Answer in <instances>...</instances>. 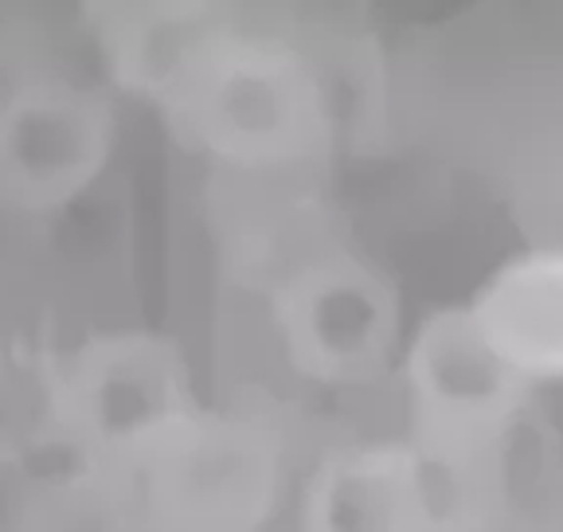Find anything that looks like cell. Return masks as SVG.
<instances>
[{"label": "cell", "instance_id": "8992f818", "mask_svg": "<svg viewBox=\"0 0 563 532\" xmlns=\"http://www.w3.org/2000/svg\"><path fill=\"white\" fill-rule=\"evenodd\" d=\"M114 102L70 75L35 71L0 95V208L52 215L75 204L114 153Z\"/></svg>", "mask_w": 563, "mask_h": 532}, {"label": "cell", "instance_id": "ba28073f", "mask_svg": "<svg viewBox=\"0 0 563 532\" xmlns=\"http://www.w3.org/2000/svg\"><path fill=\"white\" fill-rule=\"evenodd\" d=\"M466 310L493 353L532 388L563 380V247L501 263Z\"/></svg>", "mask_w": 563, "mask_h": 532}, {"label": "cell", "instance_id": "52a82bcc", "mask_svg": "<svg viewBox=\"0 0 563 532\" xmlns=\"http://www.w3.org/2000/svg\"><path fill=\"white\" fill-rule=\"evenodd\" d=\"M462 489L407 439L321 454L301 481V532H462Z\"/></svg>", "mask_w": 563, "mask_h": 532}, {"label": "cell", "instance_id": "30bf717a", "mask_svg": "<svg viewBox=\"0 0 563 532\" xmlns=\"http://www.w3.org/2000/svg\"><path fill=\"white\" fill-rule=\"evenodd\" d=\"M20 532H150L122 474L63 458L44 478L27 481Z\"/></svg>", "mask_w": 563, "mask_h": 532}, {"label": "cell", "instance_id": "277c9868", "mask_svg": "<svg viewBox=\"0 0 563 532\" xmlns=\"http://www.w3.org/2000/svg\"><path fill=\"white\" fill-rule=\"evenodd\" d=\"M271 321L286 364L321 388L372 384L399 348L396 290L352 251H321L278 270Z\"/></svg>", "mask_w": 563, "mask_h": 532}, {"label": "cell", "instance_id": "9c48e42d", "mask_svg": "<svg viewBox=\"0 0 563 532\" xmlns=\"http://www.w3.org/2000/svg\"><path fill=\"white\" fill-rule=\"evenodd\" d=\"M44 454L67 458L63 353L32 337H0V466Z\"/></svg>", "mask_w": 563, "mask_h": 532}, {"label": "cell", "instance_id": "3957f363", "mask_svg": "<svg viewBox=\"0 0 563 532\" xmlns=\"http://www.w3.org/2000/svg\"><path fill=\"white\" fill-rule=\"evenodd\" d=\"M532 384L493 353L466 306H446L415 329L404 353L407 443L466 481L505 446Z\"/></svg>", "mask_w": 563, "mask_h": 532}, {"label": "cell", "instance_id": "6da1fadb", "mask_svg": "<svg viewBox=\"0 0 563 532\" xmlns=\"http://www.w3.org/2000/svg\"><path fill=\"white\" fill-rule=\"evenodd\" d=\"M180 142L246 173L309 160L329 145L317 67L294 44L243 36L211 16L153 98Z\"/></svg>", "mask_w": 563, "mask_h": 532}, {"label": "cell", "instance_id": "8fae6325", "mask_svg": "<svg viewBox=\"0 0 563 532\" xmlns=\"http://www.w3.org/2000/svg\"><path fill=\"white\" fill-rule=\"evenodd\" d=\"M477 532H537V529H525V524H493V529H477Z\"/></svg>", "mask_w": 563, "mask_h": 532}, {"label": "cell", "instance_id": "5b68a950", "mask_svg": "<svg viewBox=\"0 0 563 532\" xmlns=\"http://www.w3.org/2000/svg\"><path fill=\"white\" fill-rule=\"evenodd\" d=\"M196 408L188 364L157 333H98L63 353L67 458L122 470L141 446Z\"/></svg>", "mask_w": 563, "mask_h": 532}, {"label": "cell", "instance_id": "7a4b0ae2", "mask_svg": "<svg viewBox=\"0 0 563 532\" xmlns=\"http://www.w3.org/2000/svg\"><path fill=\"white\" fill-rule=\"evenodd\" d=\"M150 532H258L286 501V446L251 411L196 408L122 470Z\"/></svg>", "mask_w": 563, "mask_h": 532}]
</instances>
